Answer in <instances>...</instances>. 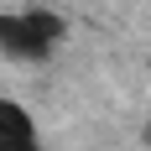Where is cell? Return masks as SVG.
I'll return each mask as SVG.
<instances>
[{
  "label": "cell",
  "instance_id": "cell-1",
  "mask_svg": "<svg viewBox=\"0 0 151 151\" xmlns=\"http://www.w3.org/2000/svg\"><path fill=\"white\" fill-rule=\"evenodd\" d=\"M58 42H63V16H52V11H11V16H0V52L5 58L37 63Z\"/></svg>",
  "mask_w": 151,
  "mask_h": 151
},
{
  "label": "cell",
  "instance_id": "cell-2",
  "mask_svg": "<svg viewBox=\"0 0 151 151\" xmlns=\"http://www.w3.org/2000/svg\"><path fill=\"white\" fill-rule=\"evenodd\" d=\"M0 136L16 141V146H37V120L16 104V99H5V94H0Z\"/></svg>",
  "mask_w": 151,
  "mask_h": 151
},
{
  "label": "cell",
  "instance_id": "cell-3",
  "mask_svg": "<svg viewBox=\"0 0 151 151\" xmlns=\"http://www.w3.org/2000/svg\"><path fill=\"white\" fill-rule=\"evenodd\" d=\"M0 151H37V146H16V141H5V136H0Z\"/></svg>",
  "mask_w": 151,
  "mask_h": 151
}]
</instances>
